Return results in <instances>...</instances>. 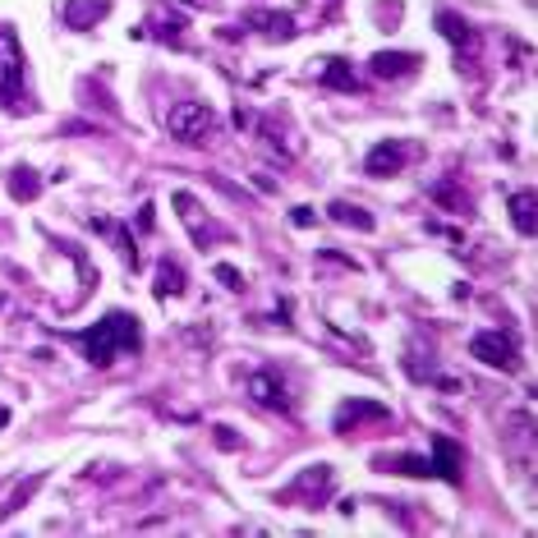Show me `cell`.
<instances>
[{
	"mask_svg": "<svg viewBox=\"0 0 538 538\" xmlns=\"http://www.w3.org/2000/svg\"><path fill=\"white\" fill-rule=\"evenodd\" d=\"M24 74H28V60L19 46L15 28H0V106L5 111H24Z\"/></svg>",
	"mask_w": 538,
	"mask_h": 538,
	"instance_id": "obj_3",
	"label": "cell"
},
{
	"mask_svg": "<svg viewBox=\"0 0 538 538\" xmlns=\"http://www.w3.org/2000/svg\"><path fill=\"white\" fill-rule=\"evenodd\" d=\"M212 433H217V442H221L226 451H235V446H240V437H235V428H226V424H221V428H212Z\"/></svg>",
	"mask_w": 538,
	"mask_h": 538,
	"instance_id": "obj_23",
	"label": "cell"
},
{
	"mask_svg": "<svg viewBox=\"0 0 538 538\" xmlns=\"http://www.w3.org/2000/svg\"><path fill=\"white\" fill-rule=\"evenodd\" d=\"M437 33L455 46V55H460V60H479V33L469 28L455 10H442V15H437Z\"/></svg>",
	"mask_w": 538,
	"mask_h": 538,
	"instance_id": "obj_5",
	"label": "cell"
},
{
	"mask_svg": "<svg viewBox=\"0 0 538 538\" xmlns=\"http://www.w3.org/2000/svg\"><path fill=\"white\" fill-rule=\"evenodd\" d=\"M37 193H42V180H37V171L19 166V171L10 175V198H15V203H33Z\"/></svg>",
	"mask_w": 538,
	"mask_h": 538,
	"instance_id": "obj_18",
	"label": "cell"
},
{
	"mask_svg": "<svg viewBox=\"0 0 538 538\" xmlns=\"http://www.w3.org/2000/svg\"><path fill=\"white\" fill-rule=\"evenodd\" d=\"M148 28H152V37H161V42H171V46H184V19H180V15H175V19H171V15H152Z\"/></svg>",
	"mask_w": 538,
	"mask_h": 538,
	"instance_id": "obj_20",
	"label": "cell"
},
{
	"mask_svg": "<svg viewBox=\"0 0 538 538\" xmlns=\"http://www.w3.org/2000/svg\"><path fill=\"white\" fill-rule=\"evenodd\" d=\"M171 295H184V272L171 258H161L157 262V299H171Z\"/></svg>",
	"mask_w": 538,
	"mask_h": 538,
	"instance_id": "obj_17",
	"label": "cell"
},
{
	"mask_svg": "<svg viewBox=\"0 0 538 538\" xmlns=\"http://www.w3.org/2000/svg\"><path fill=\"white\" fill-rule=\"evenodd\" d=\"M37 484H42V474H33L28 484H19V488H15V497H10V506H5V515H15V511H19V506L33 497V488H37Z\"/></svg>",
	"mask_w": 538,
	"mask_h": 538,
	"instance_id": "obj_21",
	"label": "cell"
},
{
	"mask_svg": "<svg viewBox=\"0 0 538 538\" xmlns=\"http://www.w3.org/2000/svg\"><path fill=\"white\" fill-rule=\"evenodd\" d=\"M74 341H79V350L88 355V364L111 368L120 355L143 350V327H139V318H133V313L115 308V313H106L102 322H93L88 331H79Z\"/></svg>",
	"mask_w": 538,
	"mask_h": 538,
	"instance_id": "obj_1",
	"label": "cell"
},
{
	"mask_svg": "<svg viewBox=\"0 0 538 538\" xmlns=\"http://www.w3.org/2000/svg\"><path fill=\"white\" fill-rule=\"evenodd\" d=\"M295 226H313V208H295Z\"/></svg>",
	"mask_w": 538,
	"mask_h": 538,
	"instance_id": "obj_25",
	"label": "cell"
},
{
	"mask_svg": "<svg viewBox=\"0 0 538 538\" xmlns=\"http://www.w3.org/2000/svg\"><path fill=\"white\" fill-rule=\"evenodd\" d=\"M322 88H336V93H359V74L350 70V60L331 55V60L322 64Z\"/></svg>",
	"mask_w": 538,
	"mask_h": 538,
	"instance_id": "obj_12",
	"label": "cell"
},
{
	"mask_svg": "<svg viewBox=\"0 0 538 538\" xmlns=\"http://www.w3.org/2000/svg\"><path fill=\"white\" fill-rule=\"evenodd\" d=\"M175 208H180V217H184V226H189V230L198 235V244H203V208H198V198L180 189V193H175Z\"/></svg>",
	"mask_w": 538,
	"mask_h": 538,
	"instance_id": "obj_19",
	"label": "cell"
},
{
	"mask_svg": "<svg viewBox=\"0 0 538 538\" xmlns=\"http://www.w3.org/2000/svg\"><path fill=\"white\" fill-rule=\"evenodd\" d=\"M368 64H373L377 79H396V74H410L419 64V55H410V51H377Z\"/></svg>",
	"mask_w": 538,
	"mask_h": 538,
	"instance_id": "obj_11",
	"label": "cell"
},
{
	"mask_svg": "<svg viewBox=\"0 0 538 538\" xmlns=\"http://www.w3.org/2000/svg\"><path fill=\"white\" fill-rule=\"evenodd\" d=\"M410 161V148L406 143H396V139H382L368 157H364V175H373V180H386V175H396L400 166Z\"/></svg>",
	"mask_w": 538,
	"mask_h": 538,
	"instance_id": "obj_7",
	"label": "cell"
},
{
	"mask_svg": "<svg viewBox=\"0 0 538 538\" xmlns=\"http://www.w3.org/2000/svg\"><path fill=\"white\" fill-rule=\"evenodd\" d=\"M506 208H511L515 230H520V235H533V193H529V189L511 193V198H506Z\"/></svg>",
	"mask_w": 538,
	"mask_h": 538,
	"instance_id": "obj_15",
	"label": "cell"
},
{
	"mask_svg": "<svg viewBox=\"0 0 538 538\" xmlns=\"http://www.w3.org/2000/svg\"><path fill=\"white\" fill-rule=\"evenodd\" d=\"M433 465H437V479L460 484V446L451 437H433Z\"/></svg>",
	"mask_w": 538,
	"mask_h": 538,
	"instance_id": "obj_10",
	"label": "cell"
},
{
	"mask_svg": "<svg viewBox=\"0 0 538 538\" xmlns=\"http://www.w3.org/2000/svg\"><path fill=\"white\" fill-rule=\"evenodd\" d=\"M166 129H171L175 143L198 148V143H208V139H217V133H221V115L208 102H175L171 115H166Z\"/></svg>",
	"mask_w": 538,
	"mask_h": 538,
	"instance_id": "obj_2",
	"label": "cell"
},
{
	"mask_svg": "<svg viewBox=\"0 0 538 538\" xmlns=\"http://www.w3.org/2000/svg\"><path fill=\"white\" fill-rule=\"evenodd\" d=\"M331 488V465H308L304 474L290 484V497H318Z\"/></svg>",
	"mask_w": 538,
	"mask_h": 538,
	"instance_id": "obj_13",
	"label": "cell"
},
{
	"mask_svg": "<svg viewBox=\"0 0 538 538\" xmlns=\"http://www.w3.org/2000/svg\"><path fill=\"white\" fill-rule=\"evenodd\" d=\"M327 217H331L336 226H350V230H364V235L373 230V217H368L364 208H355V203H331Z\"/></svg>",
	"mask_w": 538,
	"mask_h": 538,
	"instance_id": "obj_16",
	"label": "cell"
},
{
	"mask_svg": "<svg viewBox=\"0 0 538 538\" xmlns=\"http://www.w3.org/2000/svg\"><path fill=\"white\" fill-rule=\"evenodd\" d=\"M133 226H139V230H152V203L139 208V221H133Z\"/></svg>",
	"mask_w": 538,
	"mask_h": 538,
	"instance_id": "obj_24",
	"label": "cell"
},
{
	"mask_svg": "<svg viewBox=\"0 0 538 538\" xmlns=\"http://www.w3.org/2000/svg\"><path fill=\"white\" fill-rule=\"evenodd\" d=\"M5 424H10V410H5V406H0V428H5Z\"/></svg>",
	"mask_w": 538,
	"mask_h": 538,
	"instance_id": "obj_26",
	"label": "cell"
},
{
	"mask_svg": "<svg viewBox=\"0 0 538 538\" xmlns=\"http://www.w3.org/2000/svg\"><path fill=\"white\" fill-rule=\"evenodd\" d=\"M249 400H253V406H262V410H272V415H286L290 410V396H286V386H281L277 373H253L249 377Z\"/></svg>",
	"mask_w": 538,
	"mask_h": 538,
	"instance_id": "obj_6",
	"label": "cell"
},
{
	"mask_svg": "<svg viewBox=\"0 0 538 538\" xmlns=\"http://www.w3.org/2000/svg\"><path fill=\"white\" fill-rule=\"evenodd\" d=\"M217 281H226L230 290H244V277L235 272V267H230V262H217Z\"/></svg>",
	"mask_w": 538,
	"mask_h": 538,
	"instance_id": "obj_22",
	"label": "cell"
},
{
	"mask_svg": "<svg viewBox=\"0 0 538 538\" xmlns=\"http://www.w3.org/2000/svg\"><path fill=\"white\" fill-rule=\"evenodd\" d=\"M469 355H474L479 364H488V368H502V373L520 368V346L506 331H474L469 336Z\"/></svg>",
	"mask_w": 538,
	"mask_h": 538,
	"instance_id": "obj_4",
	"label": "cell"
},
{
	"mask_svg": "<svg viewBox=\"0 0 538 538\" xmlns=\"http://www.w3.org/2000/svg\"><path fill=\"white\" fill-rule=\"evenodd\" d=\"M355 419H386V406H373V400H346L341 415H336V433H346Z\"/></svg>",
	"mask_w": 538,
	"mask_h": 538,
	"instance_id": "obj_14",
	"label": "cell"
},
{
	"mask_svg": "<svg viewBox=\"0 0 538 538\" xmlns=\"http://www.w3.org/2000/svg\"><path fill=\"white\" fill-rule=\"evenodd\" d=\"M249 28H258L262 37H272V42H290L295 37V19L286 10H249Z\"/></svg>",
	"mask_w": 538,
	"mask_h": 538,
	"instance_id": "obj_9",
	"label": "cell"
},
{
	"mask_svg": "<svg viewBox=\"0 0 538 538\" xmlns=\"http://www.w3.org/2000/svg\"><path fill=\"white\" fill-rule=\"evenodd\" d=\"M106 10H111V0H60L64 28H79V33H88L97 19H106Z\"/></svg>",
	"mask_w": 538,
	"mask_h": 538,
	"instance_id": "obj_8",
	"label": "cell"
}]
</instances>
